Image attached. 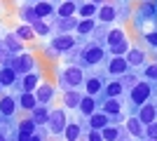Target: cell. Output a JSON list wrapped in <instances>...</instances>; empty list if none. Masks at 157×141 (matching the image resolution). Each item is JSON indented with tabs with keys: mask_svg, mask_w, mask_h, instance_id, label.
I'll return each mask as SVG.
<instances>
[{
	"mask_svg": "<svg viewBox=\"0 0 157 141\" xmlns=\"http://www.w3.org/2000/svg\"><path fill=\"white\" fill-rule=\"evenodd\" d=\"M54 75H56V82H59V89L61 92H71V89H80V87H85V80H87V75L85 71L80 66H63V68H54Z\"/></svg>",
	"mask_w": 157,
	"mask_h": 141,
	"instance_id": "obj_1",
	"label": "cell"
},
{
	"mask_svg": "<svg viewBox=\"0 0 157 141\" xmlns=\"http://www.w3.org/2000/svg\"><path fill=\"white\" fill-rule=\"evenodd\" d=\"M68 111L63 106L61 108H52V113H49V120H47V129H49V134L52 136H63V129L68 127Z\"/></svg>",
	"mask_w": 157,
	"mask_h": 141,
	"instance_id": "obj_2",
	"label": "cell"
},
{
	"mask_svg": "<svg viewBox=\"0 0 157 141\" xmlns=\"http://www.w3.org/2000/svg\"><path fill=\"white\" fill-rule=\"evenodd\" d=\"M12 68L19 73V78H21V75H28V73H33V71H38L40 61H38V57H35L33 49H26L24 54H19V57L14 59V66Z\"/></svg>",
	"mask_w": 157,
	"mask_h": 141,
	"instance_id": "obj_3",
	"label": "cell"
},
{
	"mask_svg": "<svg viewBox=\"0 0 157 141\" xmlns=\"http://www.w3.org/2000/svg\"><path fill=\"white\" fill-rule=\"evenodd\" d=\"M103 59H105V49L101 45H96V42H89V45L80 52V59L78 61L82 64V66H98Z\"/></svg>",
	"mask_w": 157,
	"mask_h": 141,
	"instance_id": "obj_4",
	"label": "cell"
},
{
	"mask_svg": "<svg viewBox=\"0 0 157 141\" xmlns=\"http://www.w3.org/2000/svg\"><path fill=\"white\" fill-rule=\"evenodd\" d=\"M35 99H38L40 106H52V101L56 99V87H54V82H49V80L40 82V87L35 89Z\"/></svg>",
	"mask_w": 157,
	"mask_h": 141,
	"instance_id": "obj_5",
	"label": "cell"
},
{
	"mask_svg": "<svg viewBox=\"0 0 157 141\" xmlns=\"http://www.w3.org/2000/svg\"><path fill=\"white\" fill-rule=\"evenodd\" d=\"M150 94H152V85H150V82H136V85L131 87L129 96H131V104L143 106V104H148Z\"/></svg>",
	"mask_w": 157,
	"mask_h": 141,
	"instance_id": "obj_6",
	"label": "cell"
},
{
	"mask_svg": "<svg viewBox=\"0 0 157 141\" xmlns=\"http://www.w3.org/2000/svg\"><path fill=\"white\" fill-rule=\"evenodd\" d=\"M19 111V101L14 94H0V118L7 120V118H14Z\"/></svg>",
	"mask_w": 157,
	"mask_h": 141,
	"instance_id": "obj_7",
	"label": "cell"
},
{
	"mask_svg": "<svg viewBox=\"0 0 157 141\" xmlns=\"http://www.w3.org/2000/svg\"><path fill=\"white\" fill-rule=\"evenodd\" d=\"M108 125H110V118H108L103 111H96V113L89 115V118L85 120V125H80V127H82V132H89V129H98V132H103Z\"/></svg>",
	"mask_w": 157,
	"mask_h": 141,
	"instance_id": "obj_8",
	"label": "cell"
},
{
	"mask_svg": "<svg viewBox=\"0 0 157 141\" xmlns=\"http://www.w3.org/2000/svg\"><path fill=\"white\" fill-rule=\"evenodd\" d=\"M42 80H45L42 78V68H38V71H33L28 75H21L19 78V92H35Z\"/></svg>",
	"mask_w": 157,
	"mask_h": 141,
	"instance_id": "obj_9",
	"label": "cell"
},
{
	"mask_svg": "<svg viewBox=\"0 0 157 141\" xmlns=\"http://www.w3.org/2000/svg\"><path fill=\"white\" fill-rule=\"evenodd\" d=\"M2 42H5L7 52L12 54V57H19V54L26 52V45L17 38V33H14V31H5V33H2Z\"/></svg>",
	"mask_w": 157,
	"mask_h": 141,
	"instance_id": "obj_10",
	"label": "cell"
},
{
	"mask_svg": "<svg viewBox=\"0 0 157 141\" xmlns=\"http://www.w3.org/2000/svg\"><path fill=\"white\" fill-rule=\"evenodd\" d=\"M108 73L113 75V78H122V75H127L131 71L129 61H127V57H113L110 61H108V68H105Z\"/></svg>",
	"mask_w": 157,
	"mask_h": 141,
	"instance_id": "obj_11",
	"label": "cell"
},
{
	"mask_svg": "<svg viewBox=\"0 0 157 141\" xmlns=\"http://www.w3.org/2000/svg\"><path fill=\"white\" fill-rule=\"evenodd\" d=\"M49 45H52L54 49H56V52L63 57V54H68L73 47L78 45V38H75V35H54Z\"/></svg>",
	"mask_w": 157,
	"mask_h": 141,
	"instance_id": "obj_12",
	"label": "cell"
},
{
	"mask_svg": "<svg viewBox=\"0 0 157 141\" xmlns=\"http://www.w3.org/2000/svg\"><path fill=\"white\" fill-rule=\"evenodd\" d=\"M17 19H19V24H28V26H33L35 21H38V14H35V5L33 2H21L19 7H17Z\"/></svg>",
	"mask_w": 157,
	"mask_h": 141,
	"instance_id": "obj_13",
	"label": "cell"
},
{
	"mask_svg": "<svg viewBox=\"0 0 157 141\" xmlns=\"http://www.w3.org/2000/svg\"><path fill=\"white\" fill-rule=\"evenodd\" d=\"M85 94L80 89H71V92H61V101H63V108L66 111H78L80 108V101H82Z\"/></svg>",
	"mask_w": 157,
	"mask_h": 141,
	"instance_id": "obj_14",
	"label": "cell"
},
{
	"mask_svg": "<svg viewBox=\"0 0 157 141\" xmlns=\"http://www.w3.org/2000/svg\"><path fill=\"white\" fill-rule=\"evenodd\" d=\"M0 85H2V89L17 87L19 85V73L10 66H0Z\"/></svg>",
	"mask_w": 157,
	"mask_h": 141,
	"instance_id": "obj_15",
	"label": "cell"
},
{
	"mask_svg": "<svg viewBox=\"0 0 157 141\" xmlns=\"http://www.w3.org/2000/svg\"><path fill=\"white\" fill-rule=\"evenodd\" d=\"M17 101H19V111L31 115L33 108L38 106V99H35V92H19L17 94Z\"/></svg>",
	"mask_w": 157,
	"mask_h": 141,
	"instance_id": "obj_16",
	"label": "cell"
},
{
	"mask_svg": "<svg viewBox=\"0 0 157 141\" xmlns=\"http://www.w3.org/2000/svg\"><path fill=\"white\" fill-rule=\"evenodd\" d=\"M68 17H78V2L75 0H61L56 5V19H68Z\"/></svg>",
	"mask_w": 157,
	"mask_h": 141,
	"instance_id": "obj_17",
	"label": "cell"
},
{
	"mask_svg": "<svg viewBox=\"0 0 157 141\" xmlns=\"http://www.w3.org/2000/svg\"><path fill=\"white\" fill-rule=\"evenodd\" d=\"M35 5V14H38V19H49V17H56V5H54L52 0H40V2H33Z\"/></svg>",
	"mask_w": 157,
	"mask_h": 141,
	"instance_id": "obj_18",
	"label": "cell"
},
{
	"mask_svg": "<svg viewBox=\"0 0 157 141\" xmlns=\"http://www.w3.org/2000/svg\"><path fill=\"white\" fill-rule=\"evenodd\" d=\"M78 17H68V19H56L52 24V26H56V31H59V35H71L75 28H78Z\"/></svg>",
	"mask_w": 157,
	"mask_h": 141,
	"instance_id": "obj_19",
	"label": "cell"
},
{
	"mask_svg": "<svg viewBox=\"0 0 157 141\" xmlns=\"http://www.w3.org/2000/svg\"><path fill=\"white\" fill-rule=\"evenodd\" d=\"M103 80H101V78H96V75H89V78H87L85 80V94L87 96H94V99H96L98 94L103 92Z\"/></svg>",
	"mask_w": 157,
	"mask_h": 141,
	"instance_id": "obj_20",
	"label": "cell"
},
{
	"mask_svg": "<svg viewBox=\"0 0 157 141\" xmlns=\"http://www.w3.org/2000/svg\"><path fill=\"white\" fill-rule=\"evenodd\" d=\"M96 19L101 21V24H110V21L117 19V7L110 5V2H105V5L98 7V12H96Z\"/></svg>",
	"mask_w": 157,
	"mask_h": 141,
	"instance_id": "obj_21",
	"label": "cell"
},
{
	"mask_svg": "<svg viewBox=\"0 0 157 141\" xmlns=\"http://www.w3.org/2000/svg\"><path fill=\"white\" fill-rule=\"evenodd\" d=\"M138 120L143 122V125H150V122L157 120V106L155 104H143V106L138 108Z\"/></svg>",
	"mask_w": 157,
	"mask_h": 141,
	"instance_id": "obj_22",
	"label": "cell"
},
{
	"mask_svg": "<svg viewBox=\"0 0 157 141\" xmlns=\"http://www.w3.org/2000/svg\"><path fill=\"white\" fill-rule=\"evenodd\" d=\"M127 129H129V134L134 136V139H138V141H143L145 139V125L138 118H127V125H124Z\"/></svg>",
	"mask_w": 157,
	"mask_h": 141,
	"instance_id": "obj_23",
	"label": "cell"
},
{
	"mask_svg": "<svg viewBox=\"0 0 157 141\" xmlns=\"http://www.w3.org/2000/svg\"><path fill=\"white\" fill-rule=\"evenodd\" d=\"M145 59H148V54H145V49H138V47H131L129 52H127V61H129L131 68H141L145 64Z\"/></svg>",
	"mask_w": 157,
	"mask_h": 141,
	"instance_id": "obj_24",
	"label": "cell"
},
{
	"mask_svg": "<svg viewBox=\"0 0 157 141\" xmlns=\"http://www.w3.org/2000/svg\"><path fill=\"white\" fill-rule=\"evenodd\" d=\"M49 113H52V108L49 106H35L33 108V113H31V118L35 120V125L38 127H47V120H49Z\"/></svg>",
	"mask_w": 157,
	"mask_h": 141,
	"instance_id": "obj_25",
	"label": "cell"
},
{
	"mask_svg": "<svg viewBox=\"0 0 157 141\" xmlns=\"http://www.w3.org/2000/svg\"><path fill=\"white\" fill-rule=\"evenodd\" d=\"M96 104L98 101L94 99V96H82V101H80V108H78V113L82 115V118H89V115H94L96 113Z\"/></svg>",
	"mask_w": 157,
	"mask_h": 141,
	"instance_id": "obj_26",
	"label": "cell"
},
{
	"mask_svg": "<svg viewBox=\"0 0 157 141\" xmlns=\"http://www.w3.org/2000/svg\"><path fill=\"white\" fill-rule=\"evenodd\" d=\"M82 127H80V122H68V127L63 129V141H82Z\"/></svg>",
	"mask_w": 157,
	"mask_h": 141,
	"instance_id": "obj_27",
	"label": "cell"
},
{
	"mask_svg": "<svg viewBox=\"0 0 157 141\" xmlns=\"http://www.w3.org/2000/svg\"><path fill=\"white\" fill-rule=\"evenodd\" d=\"M35 129H38V125H35V120H33L31 115H26V118H21V120L17 122V132H19V134L33 136V134H35Z\"/></svg>",
	"mask_w": 157,
	"mask_h": 141,
	"instance_id": "obj_28",
	"label": "cell"
},
{
	"mask_svg": "<svg viewBox=\"0 0 157 141\" xmlns=\"http://www.w3.org/2000/svg\"><path fill=\"white\" fill-rule=\"evenodd\" d=\"M122 92H124V85H122L120 80L105 82V87H103V96L105 99H117V96H122Z\"/></svg>",
	"mask_w": 157,
	"mask_h": 141,
	"instance_id": "obj_29",
	"label": "cell"
},
{
	"mask_svg": "<svg viewBox=\"0 0 157 141\" xmlns=\"http://www.w3.org/2000/svg\"><path fill=\"white\" fill-rule=\"evenodd\" d=\"M120 42H127V33L122 28H110V31H108V38H105V45L115 47V45H120Z\"/></svg>",
	"mask_w": 157,
	"mask_h": 141,
	"instance_id": "obj_30",
	"label": "cell"
},
{
	"mask_svg": "<svg viewBox=\"0 0 157 141\" xmlns=\"http://www.w3.org/2000/svg\"><path fill=\"white\" fill-rule=\"evenodd\" d=\"M101 111H103L108 118H113V115H120V113H122V104H120L117 99H105L103 104H101Z\"/></svg>",
	"mask_w": 157,
	"mask_h": 141,
	"instance_id": "obj_31",
	"label": "cell"
},
{
	"mask_svg": "<svg viewBox=\"0 0 157 141\" xmlns=\"http://www.w3.org/2000/svg\"><path fill=\"white\" fill-rule=\"evenodd\" d=\"M98 12V5H94V2H82V5H78V19H94Z\"/></svg>",
	"mask_w": 157,
	"mask_h": 141,
	"instance_id": "obj_32",
	"label": "cell"
},
{
	"mask_svg": "<svg viewBox=\"0 0 157 141\" xmlns=\"http://www.w3.org/2000/svg\"><path fill=\"white\" fill-rule=\"evenodd\" d=\"M94 28H96V21H94V19H80V21H78V28H75V33H78L80 38H87V35L94 33Z\"/></svg>",
	"mask_w": 157,
	"mask_h": 141,
	"instance_id": "obj_33",
	"label": "cell"
},
{
	"mask_svg": "<svg viewBox=\"0 0 157 141\" xmlns=\"http://www.w3.org/2000/svg\"><path fill=\"white\" fill-rule=\"evenodd\" d=\"M14 33H17V38H19L24 45L31 40H35V33H33V26H28V24H19V26L14 28Z\"/></svg>",
	"mask_w": 157,
	"mask_h": 141,
	"instance_id": "obj_34",
	"label": "cell"
},
{
	"mask_svg": "<svg viewBox=\"0 0 157 141\" xmlns=\"http://www.w3.org/2000/svg\"><path fill=\"white\" fill-rule=\"evenodd\" d=\"M52 24L45 19H38L35 24H33V33H35V38H47V35H52Z\"/></svg>",
	"mask_w": 157,
	"mask_h": 141,
	"instance_id": "obj_35",
	"label": "cell"
},
{
	"mask_svg": "<svg viewBox=\"0 0 157 141\" xmlns=\"http://www.w3.org/2000/svg\"><path fill=\"white\" fill-rule=\"evenodd\" d=\"M101 134H103V141H120V132H117L115 125H108Z\"/></svg>",
	"mask_w": 157,
	"mask_h": 141,
	"instance_id": "obj_36",
	"label": "cell"
},
{
	"mask_svg": "<svg viewBox=\"0 0 157 141\" xmlns=\"http://www.w3.org/2000/svg\"><path fill=\"white\" fill-rule=\"evenodd\" d=\"M40 52L45 54V59H49V61H59L61 59V54L56 52L52 45H42V47H40Z\"/></svg>",
	"mask_w": 157,
	"mask_h": 141,
	"instance_id": "obj_37",
	"label": "cell"
},
{
	"mask_svg": "<svg viewBox=\"0 0 157 141\" xmlns=\"http://www.w3.org/2000/svg\"><path fill=\"white\" fill-rule=\"evenodd\" d=\"M143 75L148 78V80H155L157 82V64H148V66L143 68Z\"/></svg>",
	"mask_w": 157,
	"mask_h": 141,
	"instance_id": "obj_38",
	"label": "cell"
},
{
	"mask_svg": "<svg viewBox=\"0 0 157 141\" xmlns=\"http://www.w3.org/2000/svg\"><path fill=\"white\" fill-rule=\"evenodd\" d=\"M145 139L157 141V120L150 122V125H145Z\"/></svg>",
	"mask_w": 157,
	"mask_h": 141,
	"instance_id": "obj_39",
	"label": "cell"
},
{
	"mask_svg": "<svg viewBox=\"0 0 157 141\" xmlns=\"http://www.w3.org/2000/svg\"><path fill=\"white\" fill-rule=\"evenodd\" d=\"M82 141H103V134L98 129H89L87 134H82Z\"/></svg>",
	"mask_w": 157,
	"mask_h": 141,
	"instance_id": "obj_40",
	"label": "cell"
},
{
	"mask_svg": "<svg viewBox=\"0 0 157 141\" xmlns=\"http://www.w3.org/2000/svg\"><path fill=\"white\" fill-rule=\"evenodd\" d=\"M145 42H148L152 49H157V31H150V33H145Z\"/></svg>",
	"mask_w": 157,
	"mask_h": 141,
	"instance_id": "obj_41",
	"label": "cell"
},
{
	"mask_svg": "<svg viewBox=\"0 0 157 141\" xmlns=\"http://www.w3.org/2000/svg\"><path fill=\"white\" fill-rule=\"evenodd\" d=\"M89 2H94V5H98V7H101V5H105V0H89Z\"/></svg>",
	"mask_w": 157,
	"mask_h": 141,
	"instance_id": "obj_42",
	"label": "cell"
},
{
	"mask_svg": "<svg viewBox=\"0 0 157 141\" xmlns=\"http://www.w3.org/2000/svg\"><path fill=\"white\" fill-rule=\"evenodd\" d=\"M31 141H45V139H40L38 134H33V139H31Z\"/></svg>",
	"mask_w": 157,
	"mask_h": 141,
	"instance_id": "obj_43",
	"label": "cell"
},
{
	"mask_svg": "<svg viewBox=\"0 0 157 141\" xmlns=\"http://www.w3.org/2000/svg\"><path fill=\"white\" fill-rule=\"evenodd\" d=\"M2 33H5V28H2V24H0V38H2Z\"/></svg>",
	"mask_w": 157,
	"mask_h": 141,
	"instance_id": "obj_44",
	"label": "cell"
},
{
	"mask_svg": "<svg viewBox=\"0 0 157 141\" xmlns=\"http://www.w3.org/2000/svg\"><path fill=\"white\" fill-rule=\"evenodd\" d=\"M0 14H2V0H0Z\"/></svg>",
	"mask_w": 157,
	"mask_h": 141,
	"instance_id": "obj_45",
	"label": "cell"
},
{
	"mask_svg": "<svg viewBox=\"0 0 157 141\" xmlns=\"http://www.w3.org/2000/svg\"><path fill=\"white\" fill-rule=\"evenodd\" d=\"M28 2H40V0H28Z\"/></svg>",
	"mask_w": 157,
	"mask_h": 141,
	"instance_id": "obj_46",
	"label": "cell"
},
{
	"mask_svg": "<svg viewBox=\"0 0 157 141\" xmlns=\"http://www.w3.org/2000/svg\"><path fill=\"white\" fill-rule=\"evenodd\" d=\"M17 2H19V5H21V2H26V0H17Z\"/></svg>",
	"mask_w": 157,
	"mask_h": 141,
	"instance_id": "obj_47",
	"label": "cell"
},
{
	"mask_svg": "<svg viewBox=\"0 0 157 141\" xmlns=\"http://www.w3.org/2000/svg\"><path fill=\"white\" fill-rule=\"evenodd\" d=\"M0 94H2V85H0Z\"/></svg>",
	"mask_w": 157,
	"mask_h": 141,
	"instance_id": "obj_48",
	"label": "cell"
},
{
	"mask_svg": "<svg viewBox=\"0 0 157 141\" xmlns=\"http://www.w3.org/2000/svg\"><path fill=\"white\" fill-rule=\"evenodd\" d=\"M0 125H2V118H0Z\"/></svg>",
	"mask_w": 157,
	"mask_h": 141,
	"instance_id": "obj_49",
	"label": "cell"
},
{
	"mask_svg": "<svg viewBox=\"0 0 157 141\" xmlns=\"http://www.w3.org/2000/svg\"><path fill=\"white\" fill-rule=\"evenodd\" d=\"M143 141H150V139H143Z\"/></svg>",
	"mask_w": 157,
	"mask_h": 141,
	"instance_id": "obj_50",
	"label": "cell"
},
{
	"mask_svg": "<svg viewBox=\"0 0 157 141\" xmlns=\"http://www.w3.org/2000/svg\"><path fill=\"white\" fill-rule=\"evenodd\" d=\"M52 2H54V0H52Z\"/></svg>",
	"mask_w": 157,
	"mask_h": 141,
	"instance_id": "obj_51",
	"label": "cell"
}]
</instances>
